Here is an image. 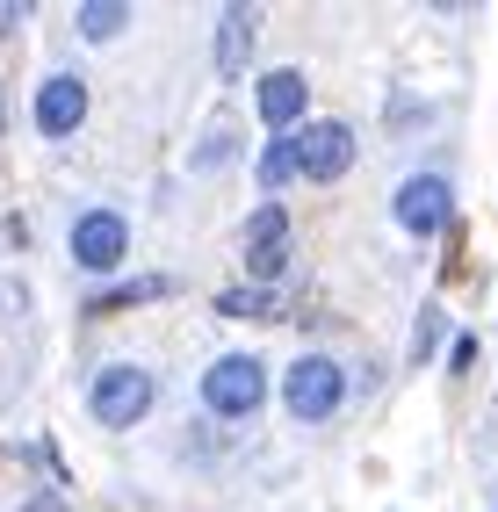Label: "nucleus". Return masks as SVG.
Masks as SVG:
<instances>
[{"mask_svg":"<svg viewBox=\"0 0 498 512\" xmlns=\"http://www.w3.org/2000/svg\"><path fill=\"white\" fill-rule=\"evenodd\" d=\"M260 116H268L275 130L304 116V73H268L260 80Z\"/></svg>","mask_w":498,"mask_h":512,"instance_id":"1a4fd4ad","label":"nucleus"},{"mask_svg":"<svg viewBox=\"0 0 498 512\" xmlns=\"http://www.w3.org/2000/svg\"><path fill=\"white\" fill-rule=\"evenodd\" d=\"M246 37H253V8H231V15H224V44H217V65H224V73L239 65Z\"/></svg>","mask_w":498,"mask_h":512,"instance_id":"f8f14e48","label":"nucleus"},{"mask_svg":"<svg viewBox=\"0 0 498 512\" xmlns=\"http://www.w3.org/2000/svg\"><path fill=\"white\" fill-rule=\"evenodd\" d=\"M260 397H268V375H260L253 354H224V361L203 375V404H210V412H224V419H246Z\"/></svg>","mask_w":498,"mask_h":512,"instance_id":"f257e3e1","label":"nucleus"},{"mask_svg":"<svg viewBox=\"0 0 498 512\" xmlns=\"http://www.w3.org/2000/svg\"><path fill=\"white\" fill-rule=\"evenodd\" d=\"M289 174H296V138H275L268 152H260V188H275V195H282Z\"/></svg>","mask_w":498,"mask_h":512,"instance_id":"9d476101","label":"nucleus"},{"mask_svg":"<svg viewBox=\"0 0 498 512\" xmlns=\"http://www.w3.org/2000/svg\"><path fill=\"white\" fill-rule=\"evenodd\" d=\"M123 22H130V8H116V0H94V8H80V37L102 44V37H116Z\"/></svg>","mask_w":498,"mask_h":512,"instance_id":"9b49d317","label":"nucleus"},{"mask_svg":"<svg viewBox=\"0 0 498 512\" xmlns=\"http://www.w3.org/2000/svg\"><path fill=\"white\" fill-rule=\"evenodd\" d=\"M282 238H289L282 210H260L246 224V267H253V275H282Z\"/></svg>","mask_w":498,"mask_h":512,"instance_id":"6e6552de","label":"nucleus"},{"mask_svg":"<svg viewBox=\"0 0 498 512\" xmlns=\"http://www.w3.org/2000/svg\"><path fill=\"white\" fill-rule=\"evenodd\" d=\"M123 246H130V231H123L116 210H87V217L73 224V260H80V267H116Z\"/></svg>","mask_w":498,"mask_h":512,"instance_id":"39448f33","label":"nucleus"},{"mask_svg":"<svg viewBox=\"0 0 498 512\" xmlns=\"http://www.w3.org/2000/svg\"><path fill=\"white\" fill-rule=\"evenodd\" d=\"M282 397H289V412H296V419H332V412H340V397H347V375L332 368L325 354H304V361L289 368Z\"/></svg>","mask_w":498,"mask_h":512,"instance_id":"7ed1b4c3","label":"nucleus"},{"mask_svg":"<svg viewBox=\"0 0 498 512\" xmlns=\"http://www.w3.org/2000/svg\"><path fill=\"white\" fill-rule=\"evenodd\" d=\"M347 166H354V130H347V123H311V130H296V174L332 181V174H347Z\"/></svg>","mask_w":498,"mask_h":512,"instance_id":"20e7f679","label":"nucleus"},{"mask_svg":"<svg viewBox=\"0 0 498 512\" xmlns=\"http://www.w3.org/2000/svg\"><path fill=\"white\" fill-rule=\"evenodd\" d=\"M80 116H87V87L73 73H51L44 94H37V130H44V138H73Z\"/></svg>","mask_w":498,"mask_h":512,"instance_id":"423d86ee","label":"nucleus"},{"mask_svg":"<svg viewBox=\"0 0 498 512\" xmlns=\"http://www.w3.org/2000/svg\"><path fill=\"white\" fill-rule=\"evenodd\" d=\"M397 224L405 231H441L448 224V181H434V174H419V181H405L397 188Z\"/></svg>","mask_w":498,"mask_h":512,"instance_id":"0eeeda50","label":"nucleus"},{"mask_svg":"<svg viewBox=\"0 0 498 512\" xmlns=\"http://www.w3.org/2000/svg\"><path fill=\"white\" fill-rule=\"evenodd\" d=\"M22 512H65V498H51V491H44V498H29Z\"/></svg>","mask_w":498,"mask_h":512,"instance_id":"4468645a","label":"nucleus"},{"mask_svg":"<svg viewBox=\"0 0 498 512\" xmlns=\"http://www.w3.org/2000/svg\"><path fill=\"white\" fill-rule=\"evenodd\" d=\"M145 412H152V375L145 368L116 361V368L94 375V419H102V426H138Z\"/></svg>","mask_w":498,"mask_h":512,"instance_id":"f03ea898","label":"nucleus"},{"mask_svg":"<svg viewBox=\"0 0 498 512\" xmlns=\"http://www.w3.org/2000/svg\"><path fill=\"white\" fill-rule=\"evenodd\" d=\"M217 311H224V318H268V311H275V296H268V289H224V296H217Z\"/></svg>","mask_w":498,"mask_h":512,"instance_id":"ddd939ff","label":"nucleus"}]
</instances>
